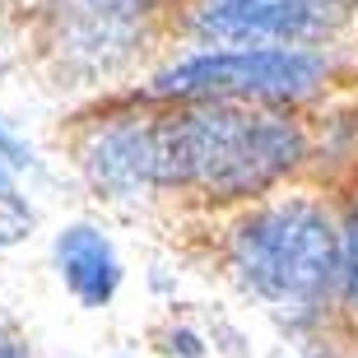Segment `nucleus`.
Listing matches in <instances>:
<instances>
[{"label": "nucleus", "instance_id": "nucleus-1", "mask_svg": "<svg viewBox=\"0 0 358 358\" xmlns=\"http://www.w3.org/2000/svg\"><path fill=\"white\" fill-rule=\"evenodd\" d=\"M80 173L117 205L196 200L242 210L307 173V121L256 103H159L107 107L80 135Z\"/></svg>", "mask_w": 358, "mask_h": 358}, {"label": "nucleus", "instance_id": "nucleus-2", "mask_svg": "<svg viewBox=\"0 0 358 358\" xmlns=\"http://www.w3.org/2000/svg\"><path fill=\"white\" fill-rule=\"evenodd\" d=\"M224 270L293 335L331 326L340 279V210L312 191H275L242 205L224 228Z\"/></svg>", "mask_w": 358, "mask_h": 358}, {"label": "nucleus", "instance_id": "nucleus-3", "mask_svg": "<svg viewBox=\"0 0 358 358\" xmlns=\"http://www.w3.org/2000/svg\"><path fill=\"white\" fill-rule=\"evenodd\" d=\"M340 70V47H191L149 75L145 98L303 112L331 93Z\"/></svg>", "mask_w": 358, "mask_h": 358}, {"label": "nucleus", "instance_id": "nucleus-4", "mask_svg": "<svg viewBox=\"0 0 358 358\" xmlns=\"http://www.w3.org/2000/svg\"><path fill=\"white\" fill-rule=\"evenodd\" d=\"M52 266L66 284V293L89 312H103V307L117 303L121 284H126V261H121L117 242L107 238L98 224L80 219V224H66L52 242Z\"/></svg>", "mask_w": 358, "mask_h": 358}, {"label": "nucleus", "instance_id": "nucleus-5", "mask_svg": "<svg viewBox=\"0 0 358 358\" xmlns=\"http://www.w3.org/2000/svg\"><path fill=\"white\" fill-rule=\"evenodd\" d=\"M182 0H0V10H10L28 33L61 24H98V19H117V24H159L173 19Z\"/></svg>", "mask_w": 358, "mask_h": 358}, {"label": "nucleus", "instance_id": "nucleus-6", "mask_svg": "<svg viewBox=\"0 0 358 358\" xmlns=\"http://www.w3.org/2000/svg\"><path fill=\"white\" fill-rule=\"evenodd\" d=\"M303 5H312L317 14H326L340 33H349V28L358 24V0H303Z\"/></svg>", "mask_w": 358, "mask_h": 358}, {"label": "nucleus", "instance_id": "nucleus-7", "mask_svg": "<svg viewBox=\"0 0 358 358\" xmlns=\"http://www.w3.org/2000/svg\"><path fill=\"white\" fill-rule=\"evenodd\" d=\"M0 159H5V163H14L19 173L28 168V149H24V140H19V135H14L10 126H5V121H0Z\"/></svg>", "mask_w": 358, "mask_h": 358}, {"label": "nucleus", "instance_id": "nucleus-8", "mask_svg": "<svg viewBox=\"0 0 358 358\" xmlns=\"http://www.w3.org/2000/svg\"><path fill=\"white\" fill-rule=\"evenodd\" d=\"M0 358H28L24 340H19V335H10V331H0Z\"/></svg>", "mask_w": 358, "mask_h": 358}, {"label": "nucleus", "instance_id": "nucleus-9", "mask_svg": "<svg viewBox=\"0 0 358 358\" xmlns=\"http://www.w3.org/2000/svg\"><path fill=\"white\" fill-rule=\"evenodd\" d=\"M340 210H354L358 214V177L349 182V196H345V205H340Z\"/></svg>", "mask_w": 358, "mask_h": 358}, {"label": "nucleus", "instance_id": "nucleus-10", "mask_svg": "<svg viewBox=\"0 0 358 358\" xmlns=\"http://www.w3.org/2000/svg\"><path fill=\"white\" fill-rule=\"evenodd\" d=\"M317 358H321V354H317ZM326 358H335V354H326Z\"/></svg>", "mask_w": 358, "mask_h": 358}]
</instances>
